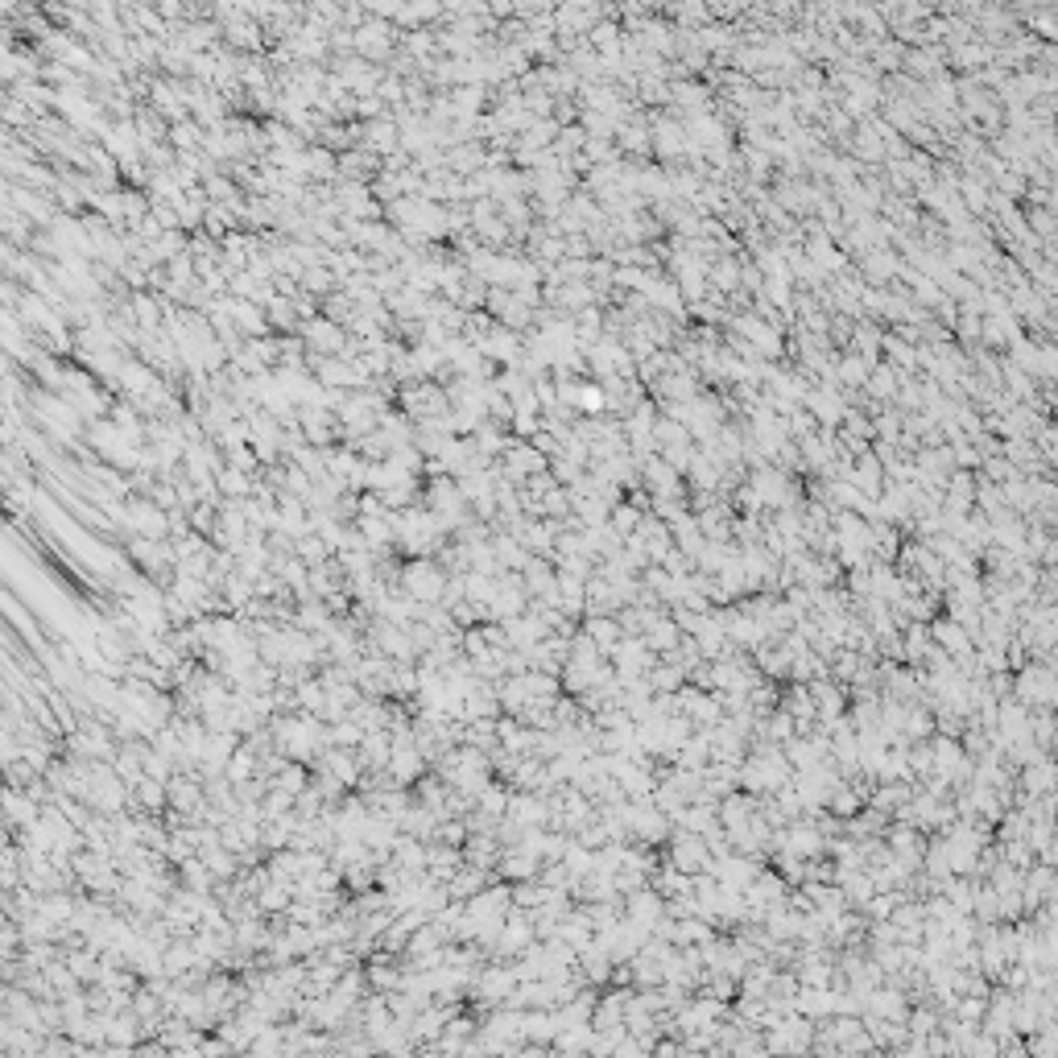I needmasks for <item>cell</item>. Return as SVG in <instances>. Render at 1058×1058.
<instances>
[{
  "mask_svg": "<svg viewBox=\"0 0 1058 1058\" xmlns=\"http://www.w3.org/2000/svg\"><path fill=\"white\" fill-rule=\"evenodd\" d=\"M410 591H414V600H439L443 596V571H434L430 563L410 567Z\"/></svg>",
  "mask_w": 1058,
  "mask_h": 1058,
  "instance_id": "277c9868",
  "label": "cell"
},
{
  "mask_svg": "<svg viewBox=\"0 0 1058 1058\" xmlns=\"http://www.w3.org/2000/svg\"><path fill=\"white\" fill-rule=\"evenodd\" d=\"M670 864L678 868V873H687V877H699V873H707V864H711V848H707V839H703L699 831H678L674 848H670Z\"/></svg>",
  "mask_w": 1058,
  "mask_h": 1058,
  "instance_id": "7a4b0ae2",
  "label": "cell"
},
{
  "mask_svg": "<svg viewBox=\"0 0 1058 1058\" xmlns=\"http://www.w3.org/2000/svg\"><path fill=\"white\" fill-rule=\"evenodd\" d=\"M1017 703L1025 707H1050L1054 703V674H1050V662L1038 658V662H1025L1017 666Z\"/></svg>",
  "mask_w": 1058,
  "mask_h": 1058,
  "instance_id": "6da1fadb",
  "label": "cell"
},
{
  "mask_svg": "<svg viewBox=\"0 0 1058 1058\" xmlns=\"http://www.w3.org/2000/svg\"><path fill=\"white\" fill-rule=\"evenodd\" d=\"M583 633L591 637V645H596L600 653H612L616 641L625 637V629H620V620H616V616H587V629H583Z\"/></svg>",
  "mask_w": 1058,
  "mask_h": 1058,
  "instance_id": "3957f363",
  "label": "cell"
}]
</instances>
